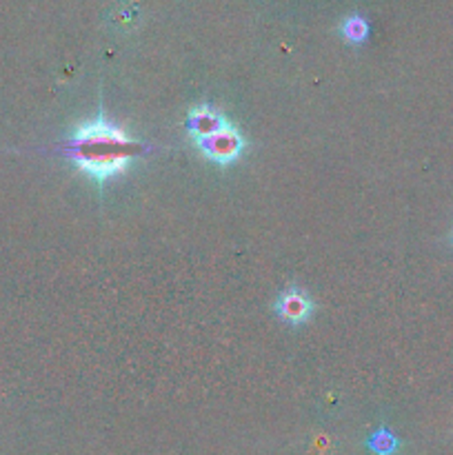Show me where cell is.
I'll use <instances>...</instances> for the list:
<instances>
[{"mask_svg": "<svg viewBox=\"0 0 453 455\" xmlns=\"http://www.w3.org/2000/svg\"><path fill=\"white\" fill-rule=\"evenodd\" d=\"M371 447L382 455L391 453L395 449V440L391 438V434H386V431L382 429V431H378V434L371 438Z\"/></svg>", "mask_w": 453, "mask_h": 455, "instance_id": "cell-5", "label": "cell"}, {"mask_svg": "<svg viewBox=\"0 0 453 455\" xmlns=\"http://www.w3.org/2000/svg\"><path fill=\"white\" fill-rule=\"evenodd\" d=\"M346 36H349L351 40H360L364 36V25L360 20H354L346 25Z\"/></svg>", "mask_w": 453, "mask_h": 455, "instance_id": "cell-6", "label": "cell"}, {"mask_svg": "<svg viewBox=\"0 0 453 455\" xmlns=\"http://www.w3.org/2000/svg\"><path fill=\"white\" fill-rule=\"evenodd\" d=\"M226 118L209 105H200L195 109L189 111L187 116V132L194 133L195 138L211 136V133L220 132V129L226 127Z\"/></svg>", "mask_w": 453, "mask_h": 455, "instance_id": "cell-3", "label": "cell"}, {"mask_svg": "<svg viewBox=\"0 0 453 455\" xmlns=\"http://www.w3.org/2000/svg\"><path fill=\"white\" fill-rule=\"evenodd\" d=\"M275 309H278L280 318L282 320H287V323L291 324H300L309 318L314 307H311V300L306 298L305 291H300V289H287V291L278 298V307H275Z\"/></svg>", "mask_w": 453, "mask_h": 455, "instance_id": "cell-4", "label": "cell"}, {"mask_svg": "<svg viewBox=\"0 0 453 455\" xmlns=\"http://www.w3.org/2000/svg\"><path fill=\"white\" fill-rule=\"evenodd\" d=\"M198 149L207 156L209 160L218 164H231L240 158L244 149V138L240 136V132L231 124H226L220 132L211 133V136H204L195 140Z\"/></svg>", "mask_w": 453, "mask_h": 455, "instance_id": "cell-2", "label": "cell"}, {"mask_svg": "<svg viewBox=\"0 0 453 455\" xmlns=\"http://www.w3.org/2000/svg\"><path fill=\"white\" fill-rule=\"evenodd\" d=\"M67 154L80 172L89 173L93 180L105 182L107 178L127 169V164L140 154V145L123 129L98 118L76 129L67 145Z\"/></svg>", "mask_w": 453, "mask_h": 455, "instance_id": "cell-1", "label": "cell"}]
</instances>
